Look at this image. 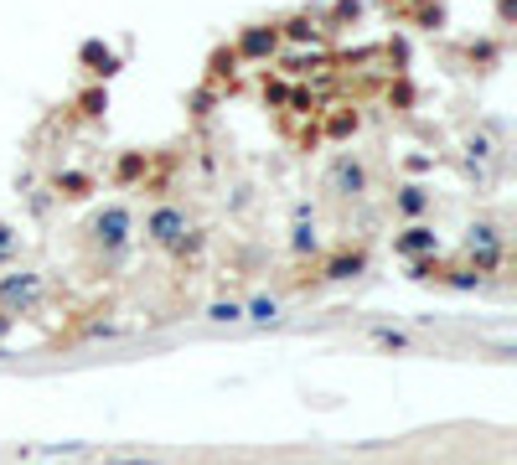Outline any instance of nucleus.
I'll list each match as a JSON object with an SVG mask.
<instances>
[{"mask_svg": "<svg viewBox=\"0 0 517 465\" xmlns=\"http://www.w3.org/2000/svg\"><path fill=\"white\" fill-rule=\"evenodd\" d=\"M145 233H150V243H161V248H171V254H181L187 238H192V223H187V212H181V207H156V212L145 217Z\"/></svg>", "mask_w": 517, "mask_h": 465, "instance_id": "obj_1", "label": "nucleus"}, {"mask_svg": "<svg viewBox=\"0 0 517 465\" xmlns=\"http://www.w3.org/2000/svg\"><path fill=\"white\" fill-rule=\"evenodd\" d=\"M424 207H430V192H424V186H404V192H399V212L419 217Z\"/></svg>", "mask_w": 517, "mask_h": 465, "instance_id": "obj_10", "label": "nucleus"}, {"mask_svg": "<svg viewBox=\"0 0 517 465\" xmlns=\"http://www.w3.org/2000/svg\"><path fill=\"white\" fill-rule=\"evenodd\" d=\"M362 264H368L362 254H342V259L326 264V279H352V274H362Z\"/></svg>", "mask_w": 517, "mask_h": 465, "instance_id": "obj_9", "label": "nucleus"}, {"mask_svg": "<svg viewBox=\"0 0 517 465\" xmlns=\"http://www.w3.org/2000/svg\"><path fill=\"white\" fill-rule=\"evenodd\" d=\"M243 316L259 321V326H275L280 321V300H249V305H243Z\"/></svg>", "mask_w": 517, "mask_h": 465, "instance_id": "obj_8", "label": "nucleus"}, {"mask_svg": "<svg viewBox=\"0 0 517 465\" xmlns=\"http://www.w3.org/2000/svg\"><path fill=\"white\" fill-rule=\"evenodd\" d=\"M83 57H88V62H104V68H99V73H104V78H109V73H114V62H119V57H114V52H104V47H99V42H88V47H83Z\"/></svg>", "mask_w": 517, "mask_h": 465, "instance_id": "obj_12", "label": "nucleus"}, {"mask_svg": "<svg viewBox=\"0 0 517 465\" xmlns=\"http://www.w3.org/2000/svg\"><path fill=\"white\" fill-rule=\"evenodd\" d=\"M290 37H295V42H306V37L316 42V26H311V21H290Z\"/></svg>", "mask_w": 517, "mask_h": 465, "instance_id": "obj_13", "label": "nucleus"}, {"mask_svg": "<svg viewBox=\"0 0 517 465\" xmlns=\"http://www.w3.org/2000/svg\"><path fill=\"white\" fill-rule=\"evenodd\" d=\"M42 465H47V460H42Z\"/></svg>", "mask_w": 517, "mask_h": 465, "instance_id": "obj_17", "label": "nucleus"}, {"mask_svg": "<svg viewBox=\"0 0 517 465\" xmlns=\"http://www.w3.org/2000/svg\"><path fill=\"white\" fill-rule=\"evenodd\" d=\"M326 192L331 197H362L368 192V166H362L357 155H337V161L326 166Z\"/></svg>", "mask_w": 517, "mask_h": 465, "instance_id": "obj_2", "label": "nucleus"}, {"mask_svg": "<svg viewBox=\"0 0 517 465\" xmlns=\"http://www.w3.org/2000/svg\"><path fill=\"white\" fill-rule=\"evenodd\" d=\"M435 243H440V238H435L430 228H419V223H414V228H404V238L393 243V248H399L404 259H419V254H435Z\"/></svg>", "mask_w": 517, "mask_h": 465, "instance_id": "obj_7", "label": "nucleus"}, {"mask_svg": "<svg viewBox=\"0 0 517 465\" xmlns=\"http://www.w3.org/2000/svg\"><path fill=\"white\" fill-rule=\"evenodd\" d=\"M466 248H471V259H476L481 269H497V259H502V233H497L492 223H476L471 238H466Z\"/></svg>", "mask_w": 517, "mask_h": 465, "instance_id": "obj_5", "label": "nucleus"}, {"mask_svg": "<svg viewBox=\"0 0 517 465\" xmlns=\"http://www.w3.org/2000/svg\"><path fill=\"white\" fill-rule=\"evenodd\" d=\"M42 300V279L37 274H6L0 279V310H6V316H16V310H32Z\"/></svg>", "mask_w": 517, "mask_h": 465, "instance_id": "obj_4", "label": "nucleus"}, {"mask_svg": "<svg viewBox=\"0 0 517 465\" xmlns=\"http://www.w3.org/2000/svg\"><path fill=\"white\" fill-rule=\"evenodd\" d=\"M0 357H6V352H0Z\"/></svg>", "mask_w": 517, "mask_h": 465, "instance_id": "obj_16", "label": "nucleus"}, {"mask_svg": "<svg viewBox=\"0 0 517 465\" xmlns=\"http://www.w3.org/2000/svg\"><path fill=\"white\" fill-rule=\"evenodd\" d=\"M130 207H104L99 217H94V243L104 248V254H119V248L130 243Z\"/></svg>", "mask_w": 517, "mask_h": 465, "instance_id": "obj_3", "label": "nucleus"}, {"mask_svg": "<svg viewBox=\"0 0 517 465\" xmlns=\"http://www.w3.org/2000/svg\"><path fill=\"white\" fill-rule=\"evenodd\" d=\"M11 331V316H6V310H0V336H6Z\"/></svg>", "mask_w": 517, "mask_h": 465, "instance_id": "obj_15", "label": "nucleus"}, {"mask_svg": "<svg viewBox=\"0 0 517 465\" xmlns=\"http://www.w3.org/2000/svg\"><path fill=\"white\" fill-rule=\"evenodd\" d=\"M207 321H218V326H223V321H243V305H238V300H218V305L207 310Z\"/></svg>", "mask_w": 517, "mask_h": 465, "instance_id": "obj_11", "label": "nucleus"}, {"mask_svg": "<svg viewBox=\"0 0 517 465\" xmlns=\"http://www.w3.org/2000/svg\"><path fill=\"white\" fill-rule=\"evenodd\" d=\"M11 248H16V238H11V228H6V223H0V259H6Z\"/></svg>", "mask_w": 517, "mask_h": 465, "instance_id": "obj_14", "label": "nucleus"}, {"mask_svg": "<svg viewBox=\"0 0 517 465\" xmlns=\"http://www.w3.org/2000/svg\"><path fill=\"white\" fill-rule=\"evenodd\" d=\"M238 47H243V57H269V52L280 47V31H275V26H249Z\"/></svg>", "mask_w": 517, "mask_h": 465, "instance_id": "obj_6", "label": "nucleus"}]
</instances>
